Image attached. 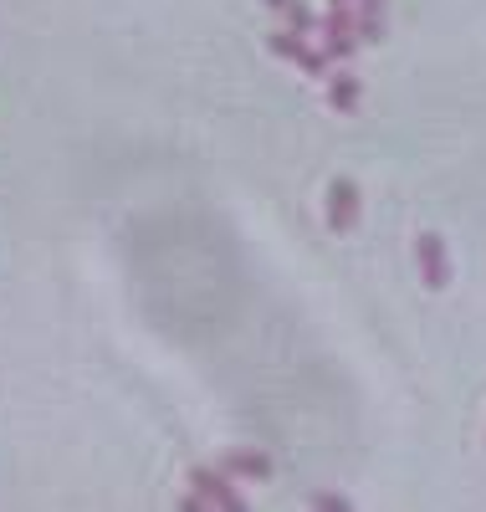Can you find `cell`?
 Listing matches in <instances>:
<instances>
[{
  "label": "cell",
  "mask_w": 486,
  "mask_h": 512,
  "mask_svg": "<svg viewBox=\"0 0 486 512\" xmlns=\"http://www.w3.org/2000/svg\"><path fill=\"white\" fill-rule=\"evenodd\" d=\"M318 36H323L328 62H348L353 52L364 47L359 41V6H328V16L318 21Z\"/></svg>",
  "instance_id": "1"
},
{
  "label": "cell",
  "mask_w": 486,
  "mask_h": 512,
  "mask_svg": "<svg viewBox=\"0 0 486 512\" xmlns=\"http://www.w3.org/2000/svg\"><path fill=\"white\" fill-rule=\"evenodd\" d=\"M272 52H277V57H287V62H297L307 77H328V52H323V47H307V36H302V31H292V26L272 36Z\"/></svg>",
  "instance_id": "2"
},
{
  "label": "cell",
  "mask_w": 486,
  "mask_h": 512,
  "mask_svg": "<svg viewBox=\"0 0 486 512\" xmlns=\"http://www.w3.org/2000/svg\"><path fill=\"white\" fill-rule=\"evenodd\" d=\"M415 262H420L425 287H446L451 282V256H446V241H440L435 231L415 236Z\"/></svg>",
  "instance_id": "3"
},
{
  "label": "cell",
  "mask_w": 486,
  "mask_h": 512,
  "mask_svg": "<svg viewBox=\"0 0 486 512\" xmlns=\"http://www.w3.org/2000/svg\"><path fill=\"white\" fill-rule=\"evenodd\" d=\"M359 210H364V195L353 180H333L328 185V226L333 231H353L359 226Z\"/></svg>",
  "instance_id": "4"
},
{
  "label": "cell",
  "mask_w": 486,
  "mask_h": 512,
  "mask_svg": "<svg viewBox=\"0 0 486 512\" xmlns=\"http://www.w3.org/2000/svg\"><path fill=\"white\" fill-rule=\"evenodd\" d=\"M195 482V497H190V507H205V502H215V507H226V512H241L246 507V497L226 482V477H220V472H205V466H200V472L190 477Z\"/></svg>",
  "instance_id": "5"
},
{
  "label": "cell",
  "mask_w": 486,
  "mask_h": 512,
  "mask_svg": "<svg viewBox=\"0 0 486 512\" xmlns=\"http://www.w3.org/2000/svg\"><path fill=\"white\" fill-rule=\"evenodd\" d=\"M220 472H231V477H246V482H272V456H261V451H226L220 456Z\"/></svg>",
  "instance_id": "6"
},
{
  "label": "cell",
  "mask_w": 486,
  "mask_h": 512,
  "mask_svg": "<svg viewBox=\"0 0 486 512\" xmlns=\"http://www.w3.org/2000/svg\"><path fill=\"white\" fill-rule=\"evenodd\" d=\"M359 98H364V82L353 77V72H333V88H328L333 113H353V108H359Z\"/></svg>",
  "instance_id": "7"
},
{
  "label": "cell",
  "mask_w": 486,
  "mask_h": 512,
  "mask_svg": "<svg viewBox=\"0 0 486 512\" xmlns=\"http://www.w3.org/2000/svg\"><path fill=\"white\" fill-rule=\"evenodd\" d=\"M267 6H272V11H277V16L292 26V31H302V36H307V31H318V16L307 11L302 0H267Z\"/></svg>",
  "instance_id": "8"
},
{
  "label": "cell",
  "mask_w": 486,
  "mask_h": 512,
  "mask_svg": "<svg viewBox=\"0 0 486 512\" xmlns=\"http://www.w3.org/2000/svg\"><path fill=\"white\" fill-rule=\"evenodd\" d=\"M328 6H359V0H328Z\"/></svg>",
  "instance_id": "9"
}]
</instances>
